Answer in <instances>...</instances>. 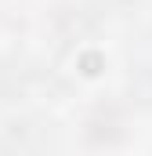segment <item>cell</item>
<instances>
[{"label": "cell", "mask_w": 152, "mask_h": 156, "mask_svg": "<svg viewBox=\"0 0 152 156\" xmlns=\"http://www.w3.org/2000/svg\"><path fill=\"white\" fill-rule=\"evenodd\" d=\"M130 98H138L141 105H152V66H141L130 76Z\"/></svg>", "instance_id": "1"}]
</instances>
